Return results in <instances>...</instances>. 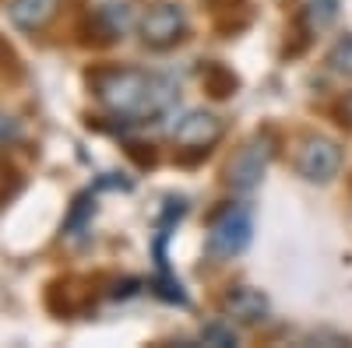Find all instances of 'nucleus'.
I'll return each mask as SVG.
<instances>
[{
  "mask_svg": "<svg viewBox=\"0 0 352 348\" xmlns=\"http://www.w3.org/2000/svg\"><path fill=\"white\" fill-rule=\"evenodd\" d=\"M88 89L99 99V106L131 124L159 120L180 99V89L169 78L148 74L141 67H96L88 71Z\"/></svg>",
  "mask_w": 352,
  "mask_h": 348,
  "instance_id": "1",
  "label": "nucleus"
},
{
  "mask_svg": "<svg viewBox=\"0 0 352 348\" xmlns=\"http://www.w3.org/2000/svg\"><path fill=\"white\" fill-rule=\"evenodd\" d=\"M275 148H278V137H275V130H257L243 148L236 152V159L229 162V169H226V183L232 187V190H240V194H250L261 180H264V172H268V165H272V159H275Z\"/></svg>",
  "mask_w": 352,
  "mask_h": 348,
  "instance_id": "2",
  "label": "nucleus"
},
{
  "mask_svg": "<svg viewBox=\"0 0 352 348\" xmlns=\"http://www.w3.org/2000/svg\"><path fill=\"white\" fill-rule=\"evenodd\" d=\"M138 32H141V43L155 49V53H166L173 46H180L190 32V18L180 4H173V0H159L152 4L148 11L141 14L138 21Z\"/></svg>",
  "mask_w": 352,
  "mask_h": 348,
  "instance_id": "3",
  "label": "nucleus"
},
{
  "mask_svg": "<svg viewBox=\"0 0 352 348\" xmlns=\"http://www.w3.org/2000/svg\"><path fill=\"white\" fill-rule=\"evenodd\" d=\"M250 236H254V215L247 205H229L222 208L215 218H212V229H208V253L219 257V260H229L250 246Z\"/></svg>",
  "mask_w": 352,
  "mask_h": 348,
  "instance_id": "4",
  "label": "nucleus"
},
{
  "mask_svg": "<svg viewBox=\"0 0 352 348\" xmlns=\"http://www.w3.org/2000/svg\"><path fill=\"white\" fill-rule=\"evenodd\" d=\"M296 172L307 183L328 187L338 172H342V144L324 137V134H310L303 137L300 152H296Z\"/></svg>",
  "mask_w": 352,
  "mask_h": 348,
  "instance_id": "5",
  "label": "nucleus"
},
{
  "mask_svg": "<svg viewBox=\"0 0 352 348\" xmlns=\"http://www.w3.org/2000/svg\"><path fill=\"white\" fill-rule=\"evenodd\" d=\"M222 134H226L222 120L208 109H190V113L180 116V124L173 127V141L180 144L184 152H212L222 141Z\"/></svg>",
  "mask_w": 352,
  "mask_h": 348,
  "instance_id": "6",
  "label": "nucleus"
},
{
  "mask_svg": "<svg viewBox=\"0 0 352 348\" xmlns=\"http://www.w3.org/2000/svg\"><path fill=\"white\" fill-rule=\"evenodd\" d=\"M222 313L229 316L232 324H243V327H257L268 321L272 313V303L261 288H250V285H232L229 292L222 296Z\"/></svg>",
  "mask_w": 352,
  "mask_h": 348,
  "instance_id": "7",
  "label": "nucleus"
},
{
  "mask_svg": "<svg viewBox=\"0 0 352 348\" xmlns=\"http://www.w3.org/2000/svg\"><path fill=\"white\" fill-rule=\"evenodd\" d=\"M56 11H60V0H8V18L21 32H43Z\"/></svg>",
  "mask_w": 352,
  "mask_h": 348,
  "instance_id": "8",
  "label": "nucleus"
},
{
  "mask_svg": "<svg viewBox=\"0 0 352 348\" xmlns=\"http://www.w3.org/2000/svg\"><path fill=\"white\" fill-rule=\"evenodd\" d=\"M201 81H204V89H208L215 99H229V95H236V74H232L229 67H222V64H208L201 71Z\"/></svg>",
  "mask_w": 352,
  "mask_h": 348,
  "instance_id": "9",
  "label": "nucleus"
},
{
  "mask_svg": "<svg viewBox=\"0 0 352 348\" xmlns=\"http://www.w3.org/2000/svg\"><path fill=\"white\" fill-rule=\"evenodd\" d=\"M342 0H303V14L310 21V28H328L338 18Z\"/></svg>",
  "mask_w": 352,
  "mask_h": 348,
  "instance_id": "10",
  "label": "nucleus"
},
{
  "mask_svg": "<svg viewBox=\"0 0 352 348\" xmlns=\"http://www.w3.org/2000/svg\"><path fill=\"white\" fill-rule=\"evenodd\" d=\"M328 67H331L338 78H349V81H352V36L335 39V46L328 49Z\"/></svg>",
  "mask_w": 352,
  "mask_h": 348,
  "instance_id": "11",
  "label": "nucleus"
},
{
  "mask_svg": "<svg viewBox=\"0 0 352 348\" xmlns=\"http://www.w3.org/2000/svg\"><path fill=\"white\" fill-rule=\"evenodd\" d=\"M201 341L204 345H219V348H232L236 345V331H232V321H212V324H204L201 331Z\"/></svg>",
  "mask_w": 352,
  "mask_h": 348,
  "instance_id": "12",
  "label": "nucleus"
},
{
  "mask_svg": "<svg viewBox=\"0 0 352 348\" xmlns=\"http://www.w3.org/2000/svg\"><path fill=\"white\" fill-rule=\"evenodd\" d=\"M18 187H21V176L18 172L0 159V205H4V200H11L14 194H18Z\"/></svg>",
  "mask_w": 352,
  "mask_h": 348,
  "instance_id": "13",
  "label": "nucleus"
},
{
  "mask_svg": "<svg viewBox=\"0 0 352 348\" xmlns=\"http://www.w3.org/2000/svg\"><path fill=\"white\" fill-rule=\"evenodd\" d=\"M18 137V124L11 120V116H0V144H8Z\"/></svg>",
  "mask_w": 352,
  "mask_h": 348,
  "instance_id": "14",
  "label": "nucleus"
},
{
  "mask_svg": "<svg viewBox=\"0 0 352 348\" xmlns=\"http://www.w3.org/2000/svg\"><path fill=\"white\" fill-rule=\"evenodd\" d=\"M307 341H328V345H349L345 334H335V331H314Z\"/></svg>",
  "mask_w": 352,
  "mask_h": 348,
  "instance_id": "15",
  "label": "nucleus"
},
{
  "mask_svg": "<svg viewBox=\"0 0 352 348\" xmlns=\"http://www.w3.org/2000/svg\"><path fill=\"white\" fill-rule=\"evenodd\" d=\"M342 116L352 124V92H349V95H345V102H342Z\"/></svg>",
  "mask_w": 352,
  "mask_h": 348,
  "instance_id": "16",
  "label": "nucleus"
},
{
  "mask_svg": "<svg viewBox=\"0 0 352 348\" xmlns=\"http://www.w3.org/2000/svg\"><path fill=\"white\" fill-rule=\"evenodd\" d=\"M208 4H215V8H219V4H226V0H208Z\"/></svg>",
  "mask_w": 352,
  "mask_h": 348,
  "instance_id": "17",
  "label": "nucleus"
}]
</instances>
